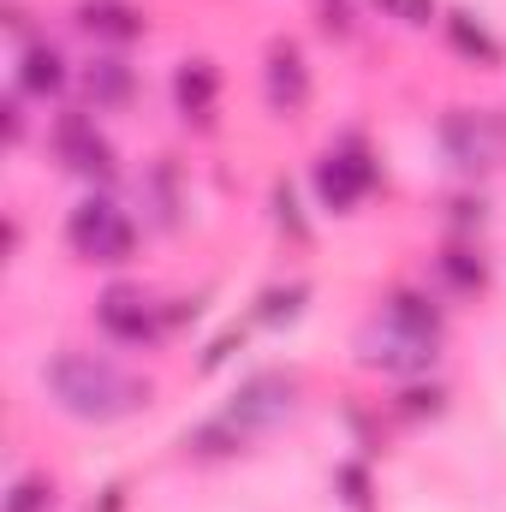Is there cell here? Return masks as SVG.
I'll return each mask as SVG.
<instances>
[{
  "label": "cell",
  "mask_w": 506,
  "mask_h": 512,
  "mask_svg": "<svg viewBox=\"0 0 506 512\" xmlns=\"http://www.w3.org/2000/svg\"><path fill=\"white\" fill-rule=\"evenodd\" d=\"M42 387L48 399L78 417V423H120L131 411H143L155 399V387L143 376H131L126 364L114 358H96V352H60L48 370H42Z\"/></svg>",
  "instance_id": "6da1fadb"
},
{
  "label": "cell",
  "mask_w": 506,
  "mask_h": 512,
  "mask_svg": "<svg viewBox=\"0 0 506 512\" xmlns=\"http://www.w3.org/2000/svg\"><path fill=\"white\" fill-rule=\"evenodd\" d=\"M66 245L72 256H84V262H131L137 251V227H131V215L120 203H108V197H84L72 215H66Z\"/></svg>",
  "instance_id": "7a4b0ae2"
},
{
  "label": "cell",
  "mask_w": 506,
  "mask_h": 512,
  "mask_svg": "<svg viewBox=\"0 0 506 512\" xmlns=\"http://www.w3.org/2000/svg\"><path fill=\"white\" fill-rule=\"evenodd\" d=\"M292 411H298V382L280 376V370H262V376H251V382L233 393V405L221 417L251 441V435H268V429L292 423Z\"/></svg>",
  "instance_id": "3957f363"
},
{
  "label": "cell",
  "mask_w": 506,
  "mask_h": 512,
  "mask_svg": "<svg viewBox=\"0 0 506 512\" xmlns=\"http://www.w3.org/2000/svg\"><path fill=\"white\" fill-rule=\"evenodd\" d=\"M441 149L459 167H471V173L501 167L506 161V120L501 114H477V108H453V114H441Z\"/></svg>",
  "instance_id": "277c9868"
},
{
  "label": "cell",
  "mask_w": 506,
  "mask_h": 512,
  "mask_svg": "<svg viewBox=\"0 0 506 512\" xmlns=\"http://www.w3.org/2000/svg\"><path fill=\"white\" fill-rule=\"evenodd\" d=\"M358 364L387 370V376H423V370H435V340H423V334L381 316L358 334Z\"/></svg>",
  "instance_id": "5b68a950"
},
{
  "label": "cell",
  "mask_w": 506,
  "mask_h": 512,
  "mask_svg": "<svg viewBox=\"0 0 506 512\" xmlns=\"http://www.w3.org/2000/svg\"><path fill=\"white\" fill-rule=\"evenodd\" d=\"M370 185H376V161H370L358 143L328 149V155L316 161V191H322V203H328V209H340V215H346Z\"/></svg>",
  "instance_id": "8992f818"
},
{
  "label": "cell",
  "mask_w": 506,
  "mask_h": 512,
  "mask_svg": "<svg viewBox=\"0 0 506 512\" xmlns=\"http://www.w3.org/2000/svg\"><path fill=\"white\" fill-rule=\"evenodd\" d=\"M96 322H102L114 340H126V346H143V340H155V334H161V316H155V304H149L143 292H131V286L102 292V304H96Z\"/></svg>",
  "instance_id": "52a82bcc"
},
{
  "label": "cell",
  "mask_w": 506,
  "mask_h": 512,
  "mask_svg": "<svg viewBox=\"0 0 506 512\" xmlns=\"http://www.w3.org/2000/svg\"><path fill=\"white\" fill-rule=\"evenodd\" d=\"M54 149H60V161H66L72 173H114L108 137L96 131V120H84V114H66V120L54 126Z\"/></svg>",
  "instance_id": "ba28073f"
},
{
  "label": "cell",
  "mask_w": 506,
  "mask_h": 512,
  "mask_svg": "<svg viewBox=\"0 0 506 512\" xmlns=\"http://www.w3.org/2000/svg\"><path fill=\"white\" fill-rule=\"evenodd\" d=\"M268 102H274V114H298L304 102H310V66H304V54L292 48V42H274L268 48Z\"/></svg>",
  "instance_id": "9c48e42d"
},
{
  "label": "cell",
  "mask_w": 506,
  "mask_h": 512,
  "mask_svg": "<svg viewBox=\"0 0 506 512\" xmlns=\"http://www.w3.org/2000/svg\"><path fill=\"white\" fill-rule=\"evenodd\" d=\"M215 96H221V72H215L209 60H185V66L173 72V102H179L185 120L215 114Z\"/></svg>",
  "instance_id": "30bf717a"
},
{
  "label": "cell",
  "mask_w": 506,
  "mask_h": 512,
  "mask_svg": "<svg viewBox=\"0 0 506 512\" xmlns=\"http://www.w3.org/2000/svg\"><path fill=\"white\" fill-rule=\"evenodd\" d=\"M78 24L102 42H137L143 36V12L126 6V0H84L78 6Z\"/></svg>",
  "instance_id": "8fae6325"
},
{
  "label": "cell",
  "mask_w": 506,
  "mask_h": 512,
  "mask_svg": "<svg viewBox=\"0 0 506 512\" xmlns=\"http://www.w3.org/2000/svg\"><path fill=\"white\" fill-rule=\"evenodd\" d=\"M441 24H447L453 54H465L471 66H501V42H495V30H489L483 18H471V12H447Z\"/></svg>",
  "instance_id": "7c38bea8"
},
{
  "label": "cell",
  "mask_w": 506,
  "mask_h": 512,
  "mask_svg": "<svg viewBox=\"0 0 506 512\" xmlns=\"http://www.w3.org/2000/svg\"><path fill=\"white\" fill-rule=\"evenodd\" d=\"M66 54L54 48V42H30L24 48V66H18V84L30 90V96H60L66 90Z\"/></svg>",
  "instance_id": "4fadbf2b"
},
{
  "label": "cell",
  "mask_w": 506,
  "mask_h": 512,
  "mask_svg": "<svg viewBox=\"0 0 506 512\" xmlns=\"http://www.w3.org/2000/svg\"><path fill=\"white\" fill-rule=\"evenodd\" d=\"M381 316L399 322V328H411V334H423V340H441V310L423 292H387V310Z\"/></svg>",
  "instance_id": "5bb4252c"
},
{
  "label": "cell",
  "mask_w": 506,
  "mask_h": 512,
  "mask_svg": "<svg viewBox=\"0 0 506 512\" xmlns=\"http://www.w3.org/2000/svg\"><path fill=\"white\" fill-rule=\"evenodd\" d=\"M90 96H96V108H120L131 102V72L120 60H96L90 66Z\"/></svg>",
  "instance_id": "9a60e30c"
},
{
  "label": "cell",
  "mask_w": 506,
  "mask_h": 512,
  "mask_svg": "<svg viewBox=\"0 0 506 512\" xmlns=\"http://www.w3.org/2000/svg\"><path fill=\"white\" fill-rule=\"evenodd\" d=\"M441 274H447L459 292H483V286H489V268H483V256L465 251V245H447V251H441Z\"/></svg>",
  "instance_id": "2e32d148"
},
{
  "label": "cell",
  "mask_w": 506,
  "mask_h": 512,
  "mask_svg": "<svg viewBox=\"0 0 506 512\" xmlns=\"http://www.w3.org/2000/svg\"><path fill=\"white\" fill-rule=\"evenodd\" d=\"M6 512H54V483L48 477H18L12 495H6Z\"/></svg>",
  "instance_id": "e0dca14e"
},
{
  "label": "cell",
  "mask_w": 506,
  "mask_h": 512,
  "mask_svg": "<svg viewBox=\"0 0 506 512\" xmlns=\"http://www.w3.org/2000/svg\"><path fill=\"white\" fill-rule=\"evenodd\" d=\"M387 18H399V24H411V30H423V24H435L441 18V6L435 0H376Z\"/></svg>",
  "instance_id": "ac0fdd59"
},
{
  "label": "cell",
  "mask_w": 506,
  "mask_h": 512,
  "mask_svg": "<svg viewBox=\"0 0 506 512\" xmlns=\"http://www.w3.org/2000/svg\"><path fill=\"white\" fill-rule=\"evenodd\" d=\"M298 298H304V286H286V292H268V298H262V322H280V316H298Z\"/></svg>",
  "instance_id": "d6986e66"
},
{
  "label": "cell",
  "mask_w": 506,
  "mask_h": 512,
  "mask_svg": "<svg viewBox=\"0 0 506 512\" xmlns=\"http://www.w3.org/2000/svg\"><path fill=\"white\" fill-rule=\"evenodd\" d=\"M399 399H405V405H399L405 417H423V411L435 417V411H441V387H429V393H423V387H411V393H399Z\"/></svg>",
  "instance_id": "ffe728a7"
},
{
  "label": "cell",
  "mask_w": 506,
  "mask_h": 512,
  "mask_svg": "<svg viewBox=\"0 0 506 512\" xmlns=\"http://www.w3.org/2000/svg\"><path fill=\"white\" fill-rule=\"evenodd\" d=\"M340 489H346V501H352L358 512L370 507V483H364V471H358V465H346V471H340Z\"/></svg>",
  "instance_id": "44dd1931"
}]
</instances>
